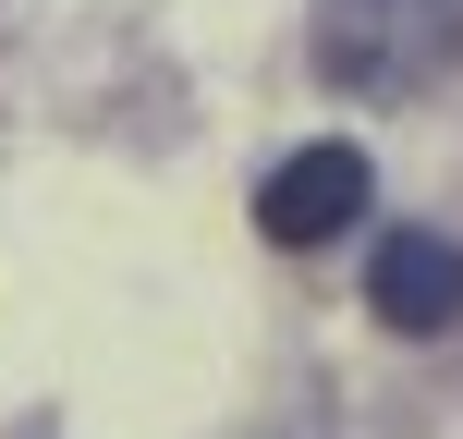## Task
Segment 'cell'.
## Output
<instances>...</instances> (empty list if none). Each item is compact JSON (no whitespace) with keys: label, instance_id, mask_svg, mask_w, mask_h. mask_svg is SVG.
Segmentation results:
<instances>
[{"label":"cell","instance_id":"7a4b0ae2","mask_svg":"<svg viewBox=\"0 0 463 439\" xmlns=\"http://www.w3.org/2000/svg\"><path fill=\"white\" fill-rule=\"evenodd\" d=\"M366 220V147H293V159L256 184V232H269L280 256L329 244V232Z\"/></svg>","mask_w":463,"mask_h":439},{"label":"cell","instance_id":"3957f363","mask_svg":"<svg viewBox=\"0 0 463 439\" xmlns=\"http://www.w3.org/2000/svg\"><path fill=\"white\" fill-rule=\"evenodd\" d=\"M366 305H378V329H451L463 318V244L451 232H391L366 269Z\"/></svg>","mask_w":463,"mask_h":439},{"label":"cell","instance_id":"6da1fadb","mask_svg":"<svg viewBox=\"0 0 463 439\" xmlns=\"http://www.w3.org/2000/svg\"><path fill=\"white\" fill-rule=\"evenodd\" d=\"M463 49V0H317V73L354 98H402Z\"/></svg>","mask_w":463,"mask_h":439}]
</instances>
